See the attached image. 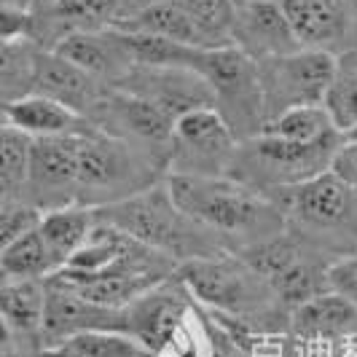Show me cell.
Segmentation results:
<instances>
[{"label": "cell", "mask_w": 357, "mask_h": 357, "mask_svg": "<svg viewBox=\"0 0 357 357\" xmlns=\"http://www.w3.org/2000/svg\"><path fill=\"white\" fill-rule=\"evenodd\" d=\"M113 89L143 97L148 102L159 105L161 110H167L175 121L199 107H215V94L210 84L199 73L185 70V68L132 65V70Z\"/></svg>", "instance_id": "obj_8"}, {"label": "cell", "mask_w": 357, "mask_h": 357, "mask_svg": "<svg viewBox=\"0 0 357 357\" xmlns=\"http://www.w3.org/2000/svg\"><path fill=\"white\" fill-rule=\"evenodd\" d=\"M3 113H6V124L22 129L33 140L86 135V132L97 129V126L86 124V116H81L68 105L56 102L52 97H43V94H27L14 102H6Z\"/></svg>", "instance_id": "obj_17"}, {"label": "cell", "mask_w": 357, "mask_h": 357, "mask_svg": "<svg viewBox=\"0 0 357 357\" xmlns=\"http://www.w3.org/2000/svg\"><path fill=\"white\" fill-rule=\"evenodd\" d=\"M167 188L194 223L220 234H271L282 226L280 210L231 178L169 175Z\"/></svg>", "instance_id": "obj_1"}, {"label": "cell", "mask_w": 357, "mask_h": 357, "mask_svg": "<svg viewBox=\"0 0 357 357\" xmlns=\"http://www.w3.org/2000/svg\"><path fill=\"white\" fill-rule=\"evenodd\" d=\"M33 137L11 124H3L0 132V194L3 202L22 199V191L30 180L33 164Z\"/></svg>", "instance_id": "obj_24"}, {"label": "cell", "mask_w": 357, "mask_h": 357, "mask_svg": "<svg viewBox=\"0 0 357 357\" xmlns=\"http://www.w3.org/2000/svg\"><path fill=\"white\" fill-rule=\"evenodd\" d=\"M239 148L229 121L218 107H199L175 121L169 143V175L226 178Z\"/></svg>", "instance_id": "obj_6"}, {"label": "cell", "mask_w": 357, "mask_h": 357, "mask_svg": "<svg viewBox=\"0 0 357 357\" xmlns=\"http://www.w3.org/2000/svg\"><path fill=\"white\" fill-rule=\"evenodd\" d=\"M183 314H185V309L180 304V298L175 293H167L164 282H161L151 293H145L137 304H132V309L126 312L124 328L126 333H132L156 355L183 325Z\"/></svg>", "instance_id": "obj_19"}, {"label": "cell", "mask_w": 357, "mask_h": 357, "mask_svg": "<svg viewBox=\"0 0 357 357\" xmlns=\"http://www.w3.org/2000/svg\"><path fill=\"white\" fill-rule=\"evenodd\" d=\"M258 271H248L226 258H194L180 268V280L202 301L220 309H242L258 296Z\"/></svg>", "instance_id": "obj_13"}, {"label": "cell", "mask_w": 357, "mask_h": 357, "mask_svg": "<svg viewBox=\"0 0 357 357\" xmlns=\"http://www.w3.org/2000/svg\"><path fill=\"white\" fill-rule=\"evenodd\" d=\"M344 143H357V126H355V129H349V132L344 135Z\"/></svg>", "instance_id": "obj_38"}, {"label": "cell", "mask_w": 357, "mask_h": 357, "mask_svg": "<svg viewBox=\"0 0 357 357\" xmlns=\"http://www.w3.org/2000/svg\"><path fill=\"white\" fill-rule=\"evenodd\" d=\"M40 220H43V210L36 207L33 202H22V199L3 202V210H0V248L22 239L24 234L36 231Z\"/></svg>", "instance_id": "obj_31"}, {"label": "cell", "mask_w": 357, "mask_h": 357, "mask_svg": "<svg viewBox=\"0 0 357 357\" xmlns=\"http://www.w3.org/2000/svg\"><path fill=\"white\" fill-rule=\"evenodd\" d=\"M49 3H54V0H36V8H40V6H49ZM33 8V11H36Z\"/></svg>", "instance_id": "obj_39"}, {"label": "cell", "mask_w": 357, "mask_h": 357, "mask_svg": "<svg viewBox=\"0 0 357 357\" xmlns=\"http://www.w3.org/2000/svg\"><path fill=\"white\" fill-rule=\"evenodd\" d=\"M116 30L140 33V36H153V38H167V40H175V43H183V46H194V49H213V46L207 43V38L202 36L197 22L180 8L178 0L143 8V11L132 14L126 22H121Z\"/></svg>", "instance_id": "obj_21"}, {"label": "cell", "mask_w": 357, "mask_h": 357, "mask_svg": "<svg viewBox=\"0 0 357 357\" xmlns=\"http://www.w3.org/2000/svg\"><path fill=\"white\" fill-rule=\"evenodd\" d=\"M54 52L81 70L91 73L100 81H113V86L132 70L135 59L126 46L124 33L110 27V30H97V33H70Z\"/></svg>", "instance_id": "obj_16"}, {"label": "cell", "mask_w": 357, "mask_h": 357, "mask_svg": "<svg viewBox=\"0 0 357 357\" xmlns=\"http://www.w3.org/2000/svg\"><path fill=\"white\" fill-rule=\"evenodd\" d=\"M325 282H328V287L333 293L349 298L357 306V255L336 261L333 266L325 271Z\"/></svg>", "instance_id": "obj_32"}, {"label": "cell", "mask_w": 357, "mask_h": 357, "mask_svg": "<svg viewBox=\"0 0 357 357\" xmlns=\"http://www.w3.org/2000/svg\"><path fill=\"white\" fill-rule=\"evenodd\" d=\"M322 105L341 135L357 126V43L336 56V75Z\"/></svg>", "instance_id": "obj_26"}, {"label": "cell", "mask_w": 357, "mask_h": 357, "mask_svg": "<svg viewBox=\"0 0 357 357\" xmlns=\"http://www.w3.org/2000/svg\"><path fill=\"white\" fill-rule=\"evenodd\" d=\"M271 285H274V290L285 298L287 304H293V306L306 304L309 298H314V296L322 293L320 282H317V274L306 266L301 258L293 261L282 274H277V277L271 280Z\"/></svg>", "instance_id": "obj_30"}, {"label": "cell", "mask_w": 357, "mask_h": 357, "mask_svg": "<svg viewBox=\"0 0 357 357\" xmlns=\"http://www.w3.org/2000/svg\"><path fill=\"white\" fill-rule=\"evenodd\" d=\"M231 40L255 62L301 52L280 0H239Z\"/></svg>", "instance_id": "obj_11"}, {"label": "cell", "mask_w": 357, "mask_h": 357, "mask_svg": "<svg viewBox=\"0 0 357 357\" xmlns=\"http://www.w3.org/2000/svg\"><path fill=\"white\" fill-rule=\"evenodd\" d=\"M0 6H11V8L33 11V8H36V0H0Z\"/></svg>", "instance_id": "obj_37"}, {"label": "cell", "mask_w": 357, "mask_h": 357, "mask_svg": "<svg viewBox=\"0 0 357 357\" xmlns=\"http://www.w3.org/2000/svg\"><path fill=\"white\" fill-rule=\"evenodd\" d=\"M97 220L124 231L126 236L167 255L207 258V239L202 229L175 204L167 183L153 185L143 194H135L105 207H94Z\"/></svg>", "instance_id": "obj_2"}, {"label": "cell", "mask_w": 357, "mask_h": 357, "mask_svg": "<svg viewBox=\"0 0 357 357\" xmlns=\"http://www.w3.org/2000/svg\"><path fill=\"white\" fill-rule=\"evenodd\" d=\"M148 188H153L151 167L140 159L129 140L105 135L100 126L81 137L78 199H86V207H105Z\"/></svg>", "instance_id": "obj_5"}, {"label": "cell", "mask_w": 357, "mask_h": 357, "mask_svg": "<svg viewBox=\"0 0 357 357\" xmlns=\"http://www.w3.org/2000/svg\"><path fill=\"white\" fill-rule=\"evenodd\" d=\"M287 210L301 223L314 229H333L355 215L357 188L336 175L333 169L306 180L296 188H287Z\"/></svg>", "instance_id": "obj_15"}, {"label": "cell", "mask_w": 357, "mask_h": 357, "mask_svg": "<svg viewBox=\"0 0 357 357\" xmlns=\"http://www.w3.org/2000/svg\"><path fill=\"white\" fill-rule=\"evenodd\" d=\"M301 49L333 52L352 36L355 3L352 0H280Z\"/></svg>", "instance_id": "obj_12"}, {"label": "cell", "mask_w": 357, "mask_h": 357, "mask_svg": "<svg viewBox=\"0 0 357 357\" xmlns=\"http://www.w3.org/2000/svg\"><path fill=\"white\" fill-rule=\"evenodd\" d=\"M0 357H22L19 349L14 347V333L3 325V344H0Z\"/></svg>", "instance_id": "obj_35"}, {"label": "cell", "mask_w": 357, "mask_h": 357, "mask_svg": "<svg viewBox=\"0 0 357 357\" xmlns=\"http://www.w3.org/2000/svg\"><path fill=\"white\" fill-rule=\"evenodd\" d=\"M333 172L357 188V143H344L333 161Z\"/></svg>", "instance_id": "obj_34"}, {"label": "cell", "mask_w": 357, "mask_h": 357, "mask_svg": "<svg viewBox=\"0 0 357 357\" xmlns=\"http://www.w3.org/2000/svg\"><path fill=\"white\" fill-rule=\"evenodd\" d=\"M30 33H33V11L0 6V43L30 38Z\"/></svg>", "instance_id": "obj_33"}, {"label": "cell", "mask_w": 357, "mask_h": 357, "mask_svg": "<svg viewBox=\"0 0 357 357\" xmlns=\"http://www.w3.org/2000/svg\"><path fill=\"white\" fill-rule=\"evenodd\" d=\"M357 320V306L339 293L328 290L306 304L296 306V328L304 336H333Z\"/></svg>", "instance_id": "obj_23"}, {"label": "cell", "mask_w": 357, "mask_h": 357, "mask_svg": "<svg viewBox=\"0 0 357 357\" xmlns=\"http://www.w3.org/2000/svg\"><path fill=\"white\" fill-rule=\"evenodd\" d=\"M258 73H261L264 113L268 124L271 119H277L290 107L325 102V94L336 75V54L301 49L258 62Z\"/></svg>", "instance_id": "obj_7"}, {"label": "cell", "mask_w": 357, "mask_h": 357, "mask_svg": "<svg viewBox=\"0 0 357 357\" xmlns=\"http://www.w3.org/2000/svg\"><path fill=\"white\" fill-rule=\"evenodd\" d=\"M100 78H94L91 73L81 70L78 65H73L70 59L59 56L56 52L40 49L36 59V78H33V94L52 97L56 102L68 105L70 110L86 116L94 113L102 105L107 97Z\"/></svg>", "instance_id": "obj_14"}, {"label": "cell", "mask_w": 357, "mask_h": 357, "mask_svg": "<svg viewBox=\"0 0 357 357\" xmlns=\"http://www.w3.org/2000/svg\"><path fill=\"white\" fill-rule=\"evenodd\" d=\"M341 145V132H333L314 143H293L271 135H255L239 143L229 172H234V180L248 188H296L306 180L333 169Z\"/></svg>", "instance_id": "obj_3"}, {"label": "cell", "mask_w": 357, "mask_h": 357, "mask_svg": "<svg viewBox=\"0 0 357 357\" xmlns=\"http://www.w3.org/2000/svg\"><path fill=\"white\" fill-rule=\"evenodd\" d=\"M97 226V213L94 207L86 204H68V207H56L46 210L43 220L38 226V231L43 236V242L49 245L56 266L65 268L70 264V258L86 245Z\"/></svg>", "instance_id": "obj_20"}, {"label": "cell", "mask_w": 357, "mask_h": 357, "mask_svg": "<svg viewBox=\"0 0 357 357\" xmlns=\"http://www.w3.org/2000/svg\"><path fill=\"white\" fill-rule=\"evenodd\" d=\"M116 314L119 312L89 304L75 293L49 287L46 317H43V331L40 333L54 339V344H59V341L70 339L75 333H84V331H119L124 322H119Z\"/></svg>", "instance_id": "obj_18"}, {"label": "cell", "mask_w": 357, "mask_h": 357, "mask_svg": "<svg viewBox=\"0 0 357 357\" xmlns=\"http://www.w3.org/2000/svg\"><path fill=\"white\" fill-rule=\"evenodd\" d=\"M38 52H40V46L30 38L0 43V89H3L6 102H14L19 97L33 94Z\"/></svg>", "instance_id": "obj_27"}, {"label": "cell", "mask_w": 357, "mask_h": 357, "mask_svg": "<svg viewBox=\"0 0 357 357\" xmlns=\"http://www.w3.org/2000/svg\"><path fill=\"white\" fill-rule=\"evenodd\" d=\"M161 3H172V0H126V8H129V17L143 11V8H151V6H161ZM126 17V19H129ZM124 19V22H126Z\"/></svg>", "instance_id": "obj_36"}, {"label": "cell", "mask_w": 357, "mask_h": 357, "mask_svg": "<svg viewBox=\"0 0 357 357\" xmlns=\"http://www.w3.org/2000/svg\"><path fill=\"white\" fill-rule=\"evenodd\" d=\"M89 135V132H86ZM84 135L43 137L33 143V164L27 194L33 204L46 210L68 207L78 199V151Z\"/></svg>", "instance_id": "obj_9"}, {"label": "cell", "mask_w": 357, "mask_h": 357, "mask_svg": "<svg viewBox=\"0 0 357 357\" xmlns=\"http://www.w3.org/2000/svg\"><path fill=\"white\" fill-rule=\"evenodd\" d=\"M0 268L6 280H38V277H52L59 271L49 245L43 242L38 229L0 248Z\"/></svg>", "instance_id": "obj_25"}, {"label": "cell", "mask_w": 357, "mask_h": 357, "mask_svg": "<svg viewBox=\"0 0 357 357\" xmlns=\"http://www.w3.org/2000/svg\"><path fill=\"white\" fill-rule=\"evenodd\" d=\"M333 132H339V129L331 121L325 105H301L290 107L285 113H280L277 119H271L261 135L282 137V140H293V143H314Z\"/></svg>", "instance_id": "obj_28"}, {"label": "cell", "mask_w": 357, "mask_h": 357, "mask_svg": "<svg viewBox=\"0 0 357 357\" xmlns=\"http://www.w3.org/2000/svg\"><path fill=\"white\" fill-rule=\"evenodd\" d=\"M188 70L199 73L215 94V107L245 143L264 132V86L258 62L239 46L197 49Z\"/></svg>", "instance_id": "obj_4"}, {"label": "cell", "mask_w": 357, "mask_h": 357, "mask_svg": "<svg viewBox=\"0 0 357 357\" xmlns=\"http://www.w3.org/2000/svg\"><path fill=\"white\" fill-rule=\"evenodd\" d=\"M180 8L197 22L213 49L234 46V22L239 0H178Z\"/></svg>", "instance_id": "obj_29"}, {"label": "cell", "mask_w": 357, "mask_h": 357, "mask_svg": "<svg viewBox=\"0 0 357 357\" xmlns=\"http://www.w3.org/2000/svg\"><path fill=\"white\" fill-rule=\"evenodd\" d=\"M49 287L38 280H6L0 287V312L3 325L11 333H36L43 331Z\"/></svg>", "instance_id": "obj_22"}, {"label": "cell", "mask_w": 357, "mask_h": 357, "mask_svg": "<svg viewBox=\"0 0 357 357\" xmlns=\"http://www.w3.org/2000/svg\"><path fill=\"white\" fill-rule=\"evenodd\" d=\"M100 129L105 135L121 137V140H140L151 148H164L169 156V143L175 132V119L161 110L159 105L148 102L137 94H129L121 89H110L102 105L94 110Z\"/></svg>", "instance_id": "obj_10"}]
</instances>
